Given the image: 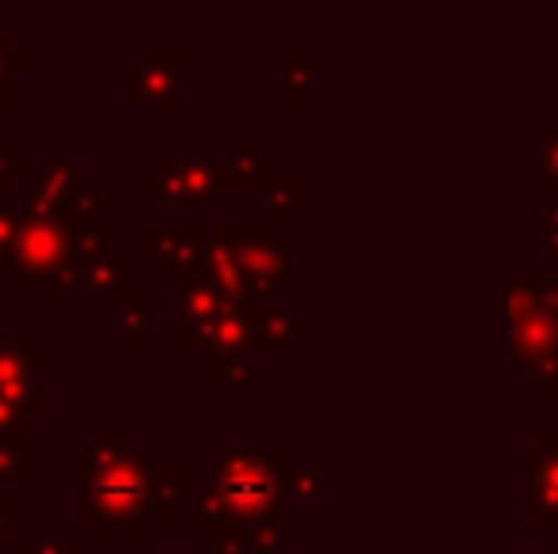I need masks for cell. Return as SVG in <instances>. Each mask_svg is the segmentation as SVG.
Returning a JSON list of instances; mask_svg holds the SVG:
<instances>
[{"label": "cell", "mask_w": 558, "mask_h": 554, "mask_svg": "<svg viewBox=\"0 0 558 554\" xmlns=\"http://www.w3.org/2000/svg\"><path fill=\"white\" fill-rule=\"evenodd\" d=\"M0 334H4V323H0Z\"/></svg>", "instance_id": "13"}, {"label": "cell", "mask_w": 558, "mask_h": 554, "mask_svg": "<svg viewBox=\"0 0 558 554\" xmlns=\"http://www.w3.org/2000/svg\"><path fill=\"white\" fill-rule=\"evenodd\" d=\"M145 464L141 456H125V452H107L96 448V471H88V497L81 502V513H92L99 532L107 528H125L141 532L145 525H137L133 517H141V502H145Z\"/></svg>", "instance_id": "1"}, {"label": "cell", "mask_w": 558, "mask_h": 554, "mask_svg": "<svg viewBox=\"0 0 558 554\" xmlns=\"http://www.w3.org/2000/svg\"><path fill=\"white\" fill-rule=\"evenodd\" d=\"M0 96H4V91H0Z\"/></svg>", "instance_id": "14"}, {"label": "cell", "mask_w": 558, "mask_h": 554, "mask_svg": "<svg viewBox=\"0 0 558 554\" xmlns=\"http://www.w3.org/2000/svg\"><path fill=\"white\" fill-rule=\"evenodd\" d=\"M141 311H145V296H130V311L118 316V323H130L133 338H141Z\"/></svg>", "instance_id": "9"}, {"label": "cell", "mask_w": 558, "mask_h": 554, "mask_svg": "<svg viewBox=\"0 0 558 554\" xmlns=\"http://www.w3.org/2000/svg\"><path fill=\"white\" fill-rule=\"evenodd\" d=\"M65 251H69V232L46 213L27 221L20 236H15V262L20 267L50 270L65 259Z\"/></svg>", "instance_id": "2"}, {"label": "cell", "mask_w": 558, "mask_h": 554, "mask_svg": "<svg viewBox=\"0 0 558 554\" xmlns=\"http://www.w3.org/2000/svg\"><path fill=\"white\" fill-rule=\"evenodd\" d=\"M0 475H4V479H20L23 475V464L12 448H0Z\"/></svg>", "instance_id": "10"}, {"label": "cell", "mask_w": 558, "mask_h": 554, "mask_svg": "<svg viewBox=\"0 0 558 554\" xmlns=\"http://www.w3.org/2000/svg\"><path fill=\"white\" fill-rule=\"evenodd\" d=\"M0 513H8V509H4V505H0ZM0 525H4V517H0Z\"/></svg>", "instance_id": "12"}, {"label": "cell", "mask_w": 558, "mask_h": 554, "mask_svg": "<svg viewBox=\"0 0 558 554\" xmlns=\"http://www.w3.org/2000/svg\"><path fill=\"white\" fill-rule=\"evenodd\" d=\"M27 554H73V540H27Z\"/></svg>", "instance_id": "8"}, {"label": "cell", "mask_w": 558, "mask_h": 554, "mask_svg": "<svg viewBox=\"0 0 558 554\" xmlns=\"http://www.w3.org/2000/svg\"><path fill=\"white\" fill-rule=\"evenodd\" d=\"M221 494L225 502L232 505L235 513H255L258 505L270 502L274 487H270V475L263 471L258 459H228L225 475H221Z\"/></svg>", "instance_id": "3"}, {"label": "cell", "mask_w": 558, "mask_h": 554, "mask_svg": "<svg viewBox=\"0 0 558 554\" xmlns=\"http://www.w3.org/2000/svg\"><path fill=\"white\" fill-rule=\"evenodd\" d=\"M15 236H20V213L4 206V209H0V251H4V247H12Z\"/></svg>", "instance_id": "7"}, {"label": "cell", "mask_w": 558, "mask_h": 554, "mask_svg": "<svg viewBox=\"0 0 558 554\" xmlns=\"http://www.w3.org/2000/svg\"><path fill=\"white\" fill-rule=\"evenodd\" d=\"M125 274H130V267H125L122 259L92 262V267H84V285L99 288V293H111V288L125 285Z\"/></svg>", "instance_id": "6"}, {"label": "cell", "mask_w": 558, "mask_h": 554, "mask_svg": "<svg viewBox=\"0 0 558 554\" xmlns=\"http://www.w3.org/2000/svg\"><path fill=\"white\" fill-rule=\"evenodd\" d=\"M38 349H4L0 346V403L4 407H38V380L35 361Z\"/></svg>", "instance_id": "4"}, {"label": "cell", "mask_w": 558, "mask_h": 554, "mask_svg": "<svg viewBox=\"0 0 558 554\" xmlns=\"http://www.w3.org/2000/svg\"><path fill=\"white\" fill-rule=\"evenodd\" d=\"M104 239H107V224H99V229H88V232H84V236H81V247H84V251H99V247H104Z\"/></svg>", "instance_id": "11"}, {"label": "cell", "mask_w": 558, "mask_h": 554, "mask_svg": "<svg viewBox=\"0 0 558 554\" xmlns=\"http://www.w3.org/2000/svg\"><path fill=\"white\" fill-rule=\"evenodd\" d=\"M171 88H175V81H171V58L148 61V65L133 76V91H137V96H145V91H148V96L171 99Z\"/></svg>", "instance_id": "5"}]
</instances>
